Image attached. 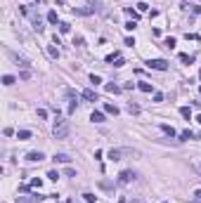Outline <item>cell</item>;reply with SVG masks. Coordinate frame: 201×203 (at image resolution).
I'll return each mask as SVG.
<instances>
[{
    "label": "cell",
    "instance_id": "20",
    "mask_svg": "<svg viewBox=\"0 0 201 203\" xmlns=\"http://www.w3.org/2000/svg\"><path fill=\"white\" fill-rule=\"evenodd\" d=\"M192 137H194V132H192V130H182V132H180V139H182V142H187V139H192Z\"/></svg>",
    "mask_w": 201,
    "mask_h": 203
},
{
    "label": "cell",
    "instance_id": "30",
    "mask_svg": "<svg viewBox=\"0 0 201 203\" xmlns=\"http://www.w3.org/2000/svg\"><path fill=\"white\" fill-rule=\"evenodd\" d=\"M135 26H137V22H135V19H130V22L126 24V28H128V31H135Z\"/></svg>",
    "mask_w": 201,
    "mask_h": 203
},
{
    "label": "cell",
    "instance_id": "31",
    "mask_svg": "<svg viewBox=\"0 0 201 203\" xmlns=\"http://www.w3.org/2000/svg\"><path fill=\"white\" fill-rule=\"evenodd\" d=\"M48 177H50V180H54V182H57V180H59V172H57V170H50V172H48Z\"/></svg>",
    "mask_w": 201,
    "mask_h": 203
},
{
    "label": "cell",
    "instance_id": "3",
    "mask_svg": "<svg viewBox=\"0 0 201 203\" xmlns=\"http://www.w3.org/2000/svg\"><path fill=\"white\" fill-rule=\"evenodd\" d=\"M132 180H135V172L132 170H121L118 172V184H130Z\"/></svg>",
    "mask_w": 201,
    "mask_h": 203
},
{
    "label": "cell",
    "instance_id": "16",
    "mask_svg": "<svg viewBox=\"0 0 201 203\" xmlns=\"http://www.w3.org/2000/svg\"><path fill=\"white\" fill-rule=\"evenodd\" d=\"M126 14L130 17V19H135V22H137V17H140V10H132V7H126Z\"/></svg>",
    "mask_w": 201,
    "mask_h": 203
},
{
    "label": "cell",
    "instance_id": "1",
    "mask_svg": "<svg viewBox=\"0 0 201 203\" xmlns=\"http://www.w3.org/2000/svg\"><path fill=\"white\" fill-rule=\"evenodd\" d=\"M52 135H54V139H64L69 135V123H66L64 118H57L54 125H52Z\"/></svg>",
    "mask_w": 201,
    "mask_h": 203
},
{
    "label": "cell",
    "instance_id": "17",
    "mask_svg": "<svg viewBox=\"0 0 201 203\" xmlns=\"http://www.w3.org/2000/svg\"><path fill=\"white\" fill-rule=\"evenodd\" d=\"M137 87H140L142 92H152V90H154V87H152V83H144V80H140V83H137Z\"/></svg>",
    "mask_w": 201,
    "mask_h": 203
},
{
    "label": "cell",
    "instance_id": "7",
    "mask_svg": "<svg viewBox=\"0 0 201 203\" xmlns=\"http://www.w3.org/2000/svg\"><path fill=\"white\" fill-rule=\"evenodd\" d=\"M80 97H83V99H88V102H97V99H100L95 90H83V95H80Z\"/></svg>",
    "mask_w": 201,
    "mask_h": 203
},
{
    "label": "cell",
    "instance_id": "39",
    "mask_svg": "<svg viewBox=\"0 0 201 203\" xmlns=\"http://www.w3.org/2000/svg\"><path fill=\"white\" fill-rule=\"evenodd\" d=\"M194 201H201V189H196V191H194Z\"/></svg>",
    "mask_w": 201,
    "mask_h": 203
},
{
    "label": "cell",
    "instance_id": "6",
    "mask_svg": "<svg viewBox=\"0 0 201 203\" xmlns=\"http://www.w3.org/2000/svg\"><path fill=\"white\" fill-rule=\"evenodd\" d=\"M52 161H54V163H64V166H69V163H71V156H69V154H54Z\"/></svg>",
    "mask_w": 201,
    "mask_h": 203
},
{
    "label": "cell",
    "instance_id": "41",
    "mask_svg": "<svg viewBox=\"0 0 201 203\" xmlns=\"http://www.w3.org/2000/svg\"><path fill=\"white\" fill-rule=\"evenodd\" d=\"M196 123H201V113H199V116H196Z\"/></svg>",
    "mask_w": 201,
    "mask_h": 203
},
{
    "label": "cell",
    "instance_id": "32",
    "mask_svg": "<svg viewBox=\"0 0 201 203\" xmlns=\"http://www.w3.org/2000/svg\"><path fill=\"white\" fill-rule=\"evenodd\" d=\"M38 118H43V121H45V118H48V111H45V109H38Z\"/></svg>",
    "mask_w": 201,
    "mask_h": 203
},
{
    "label": "cell",
    "instance_id": "36",
    "mask_svg": "<svg viewBox=\"0 0 201 203\" xmlns=\"http://www.w3.org/2000/svg\"><path fill=\"white\" fill-rule=\"evenodd\" d=\"M64 172H66V177H76V170H74V168H66Z\"/></svg>",
    "mask_w": 201,
    "mask_h": 203
},
{
    "label": "cell",
    "instance_id": "11",
    "mask_svg": "<svg viewBox=\"0 0 201 203\" xmlns=\"http://www.w3.org/2000/svg\"><path fill=\"white\" fill-rule=\"evenodd\" d=\"M90 121H92V123H104V113H102V111H92Z\"/></svg>",
    "mask_w": 201,
    "mask_h": 203
},
{
    "label": "cell",
    "instance_id": "23",
    "mask_svg": "<svg viewBox=\"0 0 201 203\" xmlns=\"http://www.w3.org/2000/svg\"><path fill=\"white\" fill-rule=\"evenodd\" d=\"M71 31V24H66V22H59V33H69Z\"/></svg>",
    "mask_w": 201,
    "mask_h": 203
},
{
    "label": "cell",
    "instance_id": "22",
    "mask_svg": "<svg viewBox=\"0 0 201 203\" xmlns=\"http://www.w3.org/2000/svg\"><path fill=\"white\" fill-rule=\"evenodd\" d=\"M48 22H50V24H57V22H59V19H57V12H54V10L48 12Z\"/></svg>",
    "mask_w": 201,
    "mask_h": 203
},
{
    "label": "cell",
    "instance_id": "27",
    "mask_svg": "<svg viewBox=\"0 0 201 203\" xmlns=\"http://www.w3.org/2000/svg\"><path fill=\"white\" fill-rule=\"evenodd\" d=\"M31 187L40 189V187H43V180H40V177H33V180H31Z\"/></svg>",
    "mask_w": 201,
    "mask_h": 203
},
{
    "label": "cell",
    "instance_id": "9",
    "mask_svg": "<svg viewBox=\"0 0 201 203\" xmlns=\"http://www.w3.org/2000/svg\"><path fill=\"white\" fill-rule=\"evenodd\" d=\"M161 132H166L168 137H175V135H178V132H175V128H173V125H166V123H161Z\"/></svg>",
    "mask_w": 201,
    "mask_h": 203
},
{
    "label": "cell",
    "instance_id": "40",
    "mask_svg": "<svg viewBox=\"0 0 201 203\" xmlns=\"http://www.w3.org/2000/svg\"><path fill=\"white\" fill-rule=\"evenodd\" d=\"M130 203H147V201H144V198H132Z\"/></svg>",
    "mask_w": 201,
    "mask_h": 203
},
{
    "label": "cell",
    "instance_id": "38",
    "mask_svg": "<svg viewBox=\"0 0 201 203\" xmlns=\"http://www.w3.org/2000/svg\"><path fill=\"white\" fill-rule=\"evenodd\" d=\"M192 7V12H194V14H201V7H196V5H189Z\"/></svg>",
    "mask_w": 201,
    "mask_h": 203
},
{
    "label": "cell",
    "instance_id": "42",
    "mask_svg": "<svg viewBox=\"0 0 201 203\" xmlns=\"http://www.w3.org/2000/svg\"><path fill=\"white\" fill-rule=\"evenodd\" d=\"M199 92H201V85H199Z\"/></svg>",
    "mask_w": 201,
    "mask_h": 203
},
{
    "label": "cell",
    "instance_id": "45",
    "mask_svg": "<svg viewBox=\"0 0 201 203\" xmlns=\"http://www.w3.org/2000/svg\"><path fill=\"white\" fill-rule=\"evenodd\" d=\"M199 137H201V132H199Z\"/></svg>",
    "mask_w": 201,
    "mask_h": 203
},
{
    "label": "cell",
    "instance_id": "2",
    "mask_svg": "<svg viewBox=\"0 0 201 203\" xmlns=\"http://www.w3.org/2000/svg\"><path fill=\"white\" fill-rule=\"evenodd\" d=\"M147 69H154V71H168V62H166V59H149V62H147Z\"/></svg>",
    "mask_w": 201,
    "mask_h": 203
},
{
    "label": "cell",
    "instance_id": "28",
    "mask_svg": "<svg viewBox=\"0 0 201 203\" xmlns=\"http://www.w3.org/2000/svg\"><path fill=\"white\" fill-rule=\"evenodd\" d=\"M90 83H92V85L97 87V85H100V83H102V78H100V76H97V73H92V76H90Z\"/></svg>",
    "mask_w": 201,
    "mask_h": 203
},
{
    "label": "cell",
    "instance_id": "15",
    "mask_svg": "<svg viewBox=\"0 0 201 203\" xmlns=\"http://www.w3.org/2000/svg\"><path fill=\"white\" fill-rule=\"evenodd\" d=\"M76 14H83V17H88V14H92V12H95V10H92V7H76Z\"/></svg>",
    "mask_w": 201,
    "mask_h": 203
},
{
    "label": "cell",
    "instance_id": "35",
    "mask_svg": "<svg viewBox=\"0 0 201 203\" xmlns=\"http://www.w3.org/2000/svg\"><path fill=\"white\" fill-rule=\"evenodd\" d=\"M137 10H140V12H147L149 7H147V2H137Z\"/></svg>",
    "mask_w": 201,
    "mask_h": 203
},
{
    "label": "cell",
    "instance_id": "5",
    "mask_svg": "<svg viewBox=\"0 0 201 203\" xmlns=\"http://www.w3.org/2000/svg\"><path fill=\"white\" fill-rule=\"evenodd\" d=\"M43 158H45L43 151H28V154H26V161H31V163H40Z\"/></svg>",
    "mask_w": 201,
    "mask_h": 203
},
{
    "label": "cell",
    "instance_id": "34",
    "mask_svg": "<svg viewBox=\"0 0 201 203\" xmlns=\"http://www.w3.org/2000/svg\"><path fill=\"white\" fill-rule=\"evenodd\" d=\"M19 191H21V194H28V191H31V187H28V184H21Z\"/></svg>",
    "mask_w": 201,
    "mask_h": 203
},
{
    "label": "cell",
    "instance_id": "8",
    "mask_svg": "<svg viewBox=\"0 0 201 203\" xmlns=\"http://www.w3.org/2000/svg\"><path fill=\"white\" fill-rule=\"evenodd\" d=\"M104 90L109 92V95H118V92H121L123 87H121V85H116V83H106V87H104Z\"/></svg>",
    "mask_w": 201,
    "mask_h": 203
},
{
    "label": "cell",
    "instance_id": "10",
    "mask_svg": "<svg viewBox=\"0 0 201 203\" xmlns=\"http://www.w3.org/2000/svg\"><path fill=\"white\" fill-rule=\"evenodd\" d=\"M104 111L111 113V116H118V106H116V104H109V102L104 104Z\"/></svg>",
    "mask_w": 201,
    "mask_h": 203
},
{
    "label": "cell",
    "instance_id": "14",
    "mask_svg": "<svg viewBox=\"0 0 201 203\" xmlns=\"http://www.w3.org/2000/svg\"><path fill=\"white\" fill-rule=\"evenodd\" d=\"M17 139H21V142L31 139V130H19V132H17Z\"/></svg>",
    "mask_w": 201,
    "mask_h": 203
},
{
    "label": "cell",
    "instance_id": "18",
    "mask_svg": "<svg viewBox=\"0 0 201 203\" xmlns=\"http://www.w3.org/2000/svg\"><path fill=\"white\" fill-rule=\"evenodd\" d=\"M48 54H50L52 59H57V57H59V47H54V45H48Z\"/></svg>",
    "mask_w": 201,
    "mask_h": 203
},
{
    "label": "cell",
    "instance_id": "12",
    "mask_svg": "<svg viewBox=\"0 0 201 203\" xmlns=\"http://www.w3.org/2000/svg\"><path fill=\"white\" fill-rule=\"evenodd\" d=\"M106 156H109V158H111V161H121V156H123V151H121V149H111V151H109V154H106Z\"/></svg>",
    "mask_w": 201,
    "mask_h": 203
},
{
    "label": "cell",
    "instance_id": "46",
    "mask_svg": "<svg viewBox=\"0 0 201 203\" xmlns=\"http://www.w3.org/2000/svg\"><path fill=\"white\" fill-rule=\"evenodd\" d=\"M199 2H201V0H199Z\"/></svg>",
    "mask_w": 201,
    "mask_h": 203
},
{
    "label": "cell",
    "instance_id": "44",
    "mask_svg": "<svg viewBox=\"0 0 201 203\" xmlns=\"http://www.w3.org/2000/svg\"><path fill=\"white\" fill-rule=\"evenodd\" d=\"M199 76H201V71H199Z\"/></svg>",
    "mask_w": 201,
    "mask_h": 203
},
{
    "label": "cell",
    "instance_id": "13",
    "mask_svg": "<svg viewBox=\"0 0 201 203\" xmlns=\"http://www.w3.org/2000/svg\"><path fill=\"white\" fill-rule=\"evenodd\" d=\"M180 116L185 118V121H192V109L189 106H180Z\"/></svg>",
    "mask_w": 201,
    "mask_h": 203
},
{
    "label": "cell",
    "instance_id": "37",
    "mask_svg": "<svg viewBox=\"0 0 201 203\" xmlns=\"http://www.w3.org/2000/svg\"><path fill=\"white\" fill-rule=\"evenodd\" d=\"M154 102H163V95L161 92H154Z\"/></svg>",
    "mask_w": 201,
    "mask_h": 203
},
{
    "label": "cell",
    "instance_id": "33",
    "mask_svg": "<svg viewBox=\"0 0 201 203\" xmlns=\"http://www.w3.org/2000/svg\"><path fill=\"white\" fill-rule=\"evenodd\" d=\"M19 78H21V80H28V78H31V73H28V71L24 69V71H21V76H19Z\"/></svg>",
    "mask_w": 201,
    "mask_h": 203
},
{
    "label": "cell",
    "instance_id": "29",
    "mask_svg": "<svg viewBox=\"0 0 201 203\" xmlns=\"http://www.w3.org/2000/svg\"><path fill=\"white\" fill-rule=\"evenodd\" d=\"M33 28H36L38 33L43 31V22H40V19H33Z\"/></svg>",
    "mask_w": 201,
    "mask_h": 203
},
{
    "label": "cell",
    "instance_id": "21",
    "mask_svg": "<svg viewBox=\"0 0 201 203\" xmlns=\"http://www.w3.org/2000/svg\"><path fill=\"white\" fill-rule=\"evenodd\" d=\"M180 62H182V64H192V62H194V57H192V54H185V52H182V54H180Z\"/></svg>",
    "mask_w": 201,
    "mask_h": 203
},
{
    "label": "cell",
    "instance_id": "4",
    "mask_svg": "<svg viewBox=\"0 0 201 203\" xmlns=\"http://www.w3.org/2000/svg\"><path fill=\"white\" fill-rule=\"evenodd\" d=\"M106 62H109L111 66H116V69H121V66L126 64V59H123V57H121V54H118V52L109 54V57H106Z\"/></svg>",
    "mask_w": 201,
    "mask_h": 203
},
{
    "label": "cell",
    "instance_id": "19",
    "mask_svg": "<svg viewBox=\"0 0 201 203\" xmlns=\"http://www.w3.org/2000/svg\"><path fill=\"white\" fill-rule=\"evenodd\" d=\"M175 45H178V40H175V38H166V40H163V47H168V50H173Z\"/></svg>",
    "mask_w": 201,
    "mask_h": 203
},
{
    "label": "cell",
    "instance_id": "25",
    "mask_svg": "<svg viewBox=\"0 0 201 203\" xmlns=\"http://www.w3.org/2000/svg\"><path fill=\"white\" fill-rule=\"evenodd\" d=\"M83 198H85L88 203H95V201H97V196H95V194H90V191H85V194H83Z\"/></svg>",
    "mask_w": 201,
    "mask_h": 203
},
{
    "label": "cell",
    "instance_id": "24",
    "mask_svg": "<svg viewBox=\"0 0 201 203\" xmlns=\"http://www.w3.org/2000/svg\"><path fill=\"white\" fill-rule=\"evenodd\" d=\"M128 111L130 113H140V106L135 104V102H128Z\"/></svg>",
    "mask_w": 201,
    "mask_h": 203
},
{
    "label": "cell",
    "instance_id": "43",
    "mask_svg": "<svg viewBox=\"0 0 201 203\" xmlns=\"http://www.w3.org/2000/svg\"><path fill=\"white\" fill-rule=\"evenodd\" d=\"M194 203H201V201H194Z\"/></svg>",
    "mask_w": 201,
    "mask_h": 203
},
{
    "label": "cell",
    "instance_id": "26",
    "mask_svg": "<svg viewBox=\"0 0 201 203\" xmlns=\"http://www.w3.org/2000/svg\"><path fill=\"white\" fill-rule=\"evenodd\" d=\"M3 85H14V76H3Z\"/></svg>",
    "mask_w": 201,
    "mask_h": 203
}]
</instances>
